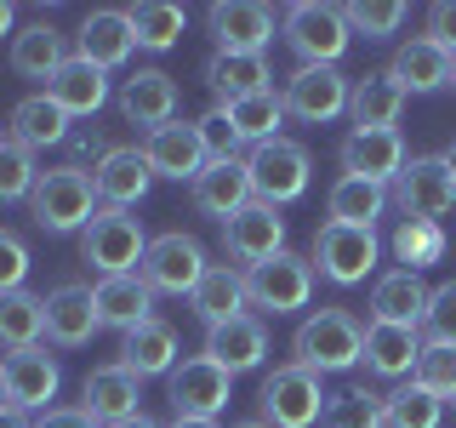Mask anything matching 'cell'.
<instances>
[{"mask_svg": "<svg viewBox=\"0 0 456 428\" xmlns=\"http://www.w3.org/2000/svg\"><path fill=\"white\" fill-rule=\"evenodd\" d=\"M291 354H297V366H308V371H348V366H360L365 360V325H360V314H348V309H314L303 325H297V337H291Z\"/></svg>", "mask_w": 456, "mask_h": 428, "instance_id": "1", "label": "cell"}, {"mask_svg": "<svg viewBox=\"0 0 456 428\" xmlns=\"http://www.w3.org/2000/svg\"><path fill=\"white\" fill-rule=\"evenodd\" d=\"M285 46L303 57V69H337L342 52L354 46V29L342 6H325V0H297L285 12Z\"/></svg>", "mask_w": 456, "mask_h": 428, "instance_id": "2", "label": "cell"}, {"mask_svg": "<svg viewBox=\"0 0 456 428\" xmlns=\"http://www.w3.org/2000/svg\"><path fill=\"white\" fill-rule=\"evenodd\" d=\"M80 257L97 268V275H137L142 257H149V235L132 211H114V206H97V218L80 228Z\"/></svg>", "mask_w": 456, "mask_h": 428, "instance_id": "3", "label": "cell"}, {"mask_svg": "<svg viewBox=\"0 0 456 428\" xmlns=\"http://www.w3.org/2000/svg\"><path fill=\"white\" fill-rule=\"evenodd\" d=\"M256 406H263L268 428H314L325 417V406H331V394L320 389V371L285 360L263 377V399H256Z\"/></svg>", "mask_w": 456, "mask_h": 428, "instance_id": "4", "label": "cell"}, {"mask_svg": "<svg viewBox=\"0 0 456 428\" xmlns=\"http://www.w3.org/2000/svg\"><path fill=\"white\" fill-rule=\"evenodd\" d=\"M28 206H35V223L46 228V235H75L97 218V189H92V171L80 166H57V171H40L35 194H28Z\"/></svg>", "mask_w": 456, "mask_h": 428, "instance_id": "5", "label": "cell"}, {"mask_svg": "<svg viewBox=\"0 0 456 428\" xmlns=\"http://www.w3.org/2000/svg\"><path fill=\"white\" fill-rule=\"evenodd\" d=\"M246 171H251V194L263 206H291V200L308 194V149L291 137H274V143H256L246 154Z\"/></svg>", "mask_w": 456, "mask_h": 428, "instance_id": "6", "label": "cell"}, {"mask_svg": "<svg viewBox=\"0 0 456 428\" xmlns=\"http://www.w3.org/2000/svg\"><path fill=\"white\" fill-rule=\"evenodd\" d=\"M206 246H200L194 235H183V228H171V235L149 240V257H142L137 275L149 280V292H166V297H194V285L206 280Z\"/></svg>", "mask_w": 456, "mask_h": 428, "instance_id": "7", "label": "cell"}, {"mask_svg": "<svg viewBox=\"0 0 456 428\" xmlns=\"http://www.w3.org/2000/svg\"><path fill=\"white\" fill-rule=\"evenodd\" d=\"M314 268H320L331 285H360L370 268H377V235L325 218L314 228Z\"/></svg>", "mask_w": 456, "mask_h": 428, "instance_id": "8", "label": "cell"}, {"mask_svg": "<svg viewBox=\"0 0 456 428\" xmlns=\"http://www.w3.org/2000/svg\"><path fill=\"white\" fill-rule=\"evenodd\" d=\"M246 292H251V309H268V314L308 309V297H314V257H297V251L268 257V263H256L246 275Z\"/></svg>", "mask_w": 456, "mask_h": 428, "instance_id": "9", "label": "cell"}, {"mask_svg": "<svg viewBox=\"0 0 456 428\" xmlns=\"http://www.w3.org/2000/svg\"><path fill=\"white\" fill-rule=\"evenodd\" d=\"M171 389V417H200V423H217L223 406H228V389H234V377L211 360V354H194V360H183L177 371L166 377Z\"/></svg>", "mask_w": 456, "mask_h": 428, "instance_id": "10", "label": "cell"}, {"mask_svg": "<svg viewBox=\"0 0 456 428\" xmlns=\"http://www.w3.org/2000/svg\"><path fill=\"white\" fill-rule=\"evenodd\" d=\"M223 251L228 263H246V275L256 263H268V257L285 251V218L280 206H263V200H251L246 211H234V218L223 223Z\"/></svg>", "mask_w": 456, "mask_h": 428, "instance_id": "11", "label": "cell"}, {"mask_svg": "<svg viewBox=\"0 0 456 428\" xmlns=\"http://www.w3.org/2000/svg\"><path fill=\"white\" fill-rule=\"evenodd\" d=\"M394 200L405 218H428L439 223L445 211L456 206V177L445 166V154H422V160H405V171H399L394 183Z\"/></svg>", "mask_w": 456, "mask_h": 428, "instance_id": "12", "label": "cell"}, {"mask_svg": "<svg viewBox=\"0 0 456 428\" xmlns=\"http://www.w3.org/2000/svg\"><path fill=\"white\" fill-rule=\"evenodd\" d=\"M206 29L217 40V52L228 57H263L274 40V12L256 6V0H217L206 12Z\"/></svg>", "mask_w": 456, "mask_h": 428, "instance_id": "13", "label": "cell"}, {"mask_svg": "<svg viewBox=\"0 0 456 428\" xmlns=\"http://www.w3.org/2000/svg\"><path fill=\"white\" fill-rule=\"evenodd\" d=\"M280 97H285V114H297V120H308V126H325V120H337V114H348L354 80L342 75V69H297Z\"/></svg>", "mask_w": 456, "mask_h": 428, "instance_id": "14", "label": "cell"}, {"mask_svg": "<svg viewBox=\"0 0 456 428\" xmlns=\"http://www.w3.org/2000/svg\"><path fill=\"white\" fill-rule=\"evenodd\" d=\"M142 160H149L154 177H177V183H194L206 171V143H200V126L194 120H166L160 132L142 137Z\"/></svg>", "mask_w": 456, "mask_h": 428, "instance_id": "15", "label": "cell"}, {"mask_svg": "<svg viewBox=\"0 0 456 428\" xmlns=\"http://www.w3.org/2000/svg\"><path fill=\"white\" fill-rule=\"evenodd\" d=\"M97 332H103V320H97V297L92 285L80 280H63L46 292V337L57 349H86Z\"/></svg>", "mask_w": 456, "mask_h": 428, "instance_id": "16", "label": "cell"}, {"mask_svg": "<svg viewBox=\"0 0 456 428\" xmlns=\"http://www.w3.org/2000/svg\"><path fill=\"white\" fill-rule=\"evenodd\" d=\"M137 399H142V377L137 371H126V366H97L92 377H86V389H80V411L92 423H126V417H137Z\"/></svg>", "mask_w": 456, "mask_h": 428, "instance_id": "17", "label": "cell"}, {"mask_svg": "<svg viewBox=\"0 0 456 428\" xmlns=\"http://www.w3.org/2000/svg\"><path fill=\"white\" fill-rule=\"evenodd\" d=\"M57 383H63V371H57V360H52L46 349L6 354V406H18V411H52Z\"/></svg>", "mask_w": 456, "mask_h": 428, "instance_id": "18", "label": "cell"}, {"mask_svg": "<svg viewBox=\"0 0 456 428\" xmlns=\"http://www.w3.org/2000/svg\"><path fill=\"white\" fill-rule=\"evenodd\" d=\"M342 171L388 189V183H399V171H405V137L399 132H348L342 137Z\"/></svg>", "mask_w": 456, "mask_h": 428, "instance_id": "19", "label": "cell"}, {"mask_svg": "<svg viewBox=\"0 0 456 428\" xmlns=\"http://www.w3.org/2000/svg\"><path fill=\"white\" fill-rule=\"evenodd\" d=\"M120 114H126V126L160 132L166 120H177V80H171L166 69H137V75L120 86Z\"/></svg>", "mask_w": 456, "mask_h": 428, "instance_id": "20", "label": "cell"}, {"mask_svg": "<svg viewBox=\"0 0 456 428\" xmlns=\"http://www.w3.org/2000/svg\"><path fill=\"white\" fill-rule=\"evenodd\" d=\"M189 189H194V206L206 211V218H217V223H228L234 211H246L256 200L246 160H206V171H200Z\"/></svg>", "mask_w": 456, "mask_h": 428, "instance_id": "21", "label": "cell"}, {"mask_svg": "<svg viewBox=\"0 0 456 428\" xmlns=\"http://www.w3.org/2000/svg\"><path fill=\"white\" fill-rule=\"evenodd\" d=\"M149 183H154V171H149V160H142V149H109L103 160L92 166L97 206H114V211L137 206V200L149 194Z\"/></svg>", "mask_w": 456, "mask_h": 428, "instance_id": "22", "label": "cell"}, {"mask_svg": "<svg viewBox=\"0 0 456 428\" xmlns=\"http://www.w3.org/2000/svg\"><path fill=\"white\" fill-rule=\"evenodd\" d=\"M137 52V35L126 23V12H86L80 18V35H75V57H86L92 69H120L126 57Z\"/></svg>", "mask_w": 456, "mask_h": 428, "instance_id": "23", "label": "cell"}, {"mask_svg": "<svg viewBox=\"0 0 456 428\" xmlns=\"http://www.w3.org/2000/svg\"><path fill=\"white\" fill-rule=\"evenodd\" d=\"M348 114H354V132H399L405 86H399L388 69L360 75V80H354V97H348Z\"/></svg>", "mask_w": 456, "mask_h": 428, "instance_id": "24", "label": "cell"}, {"mask_svg": "<svg viewBox=\"0 0 456 428\" xmlns=\"http://www.w3.org/2000/svg\"><path fill=\"white\" fill-rule=\"evenodd\" d=\"M206 354L228 371V377L256 371L263 354H268V325L256 320V314H240V320H228V325H211V332H206Z\"/></svg>", "mask_w": 456, "mask_h": 428, "instance_id": "25", "label": "cell"}, {"mask_svg": "<svg viewBox=\"0 0 456 428\" xmlns=\"http://www.w3.org/2000/svg\"><path fill=\"white\" fill-rule=\"evenodd\" d=\"M97 297V320L114 325V332H137L142 320H154V292L142 275H109L92 285Z\"/></svg>", "mask_w": 456, "mask_h": 428, "instance_id": "26", "label": "cell"}, {"mask_svg": "<svg viewBox=\"0 0 456 428\" xmlns=\"http://www.w3.org/2000/svg\"><path fill=\"white\" fill-rule=\"evenodd\" d=\"M422 314H428V285L411 268H394L370 285V325H417L422 332Z\"/></svg>", "mask_w": 456, "mask_h": 428, "instance_id": "27", "label": "cell"}, {"mask_svg": "<svg viewBox=\"0 0 456 428\" xmlns=\"http://www.w3.org/2000/svg\"><path fill=\"white\" fill-rule=\"evenodd\" d=\"M46 97L69 114V120H80V114H97V109L109 103V75H103V69H92L86 57H69V63L46 80Z\"/></svg>", "mask_w": 456, "mask_h": 428, "instance_id": "28", "label": "cell"}, {"mask_svg": "<svg viewBox=\"0 0 456 428\" xmlns=\"http://www.w3.org/2000/svg\"><path fill=\"white\" fill-rule=\"evenodd\" d=\"M194 314L206 320V332L211 325H228V320H240V314L251 309V292H246V275L240 268H228V263H211L206 268V280L194 285Z\"/></svg>", "mask_w": 456, "mask_h": 428, "instance_id": "29", "label": "cell"}, {"mask_svg": "<svg viewBox=\"0 0 456 428\" xmlns=\"http://www.w3.org/2000/svg\"><path fill=\"white\" fill-rule=\"evenodd\" d=\"M422 354L417 325H365V371L370 377H411Z\"/></svg>", "mask_w": 456, "mask_h": 428, "instance_id": "30", "label": "cell"}, {"mask_svg": "<svg viewBox=\"0 0 456 428\" xmlns=\"http://www.w3.org/2000/svg\"><path fill=\"white\" fill-rule=\"evenodd\" d=\"M63 63H69V46H63V35H57L46 18L23 23L18 35H12V69H18L23 80H52Z\"/></svg>", "mask_w": 456, "mask_h": 428, "instance_id": "31", "label": "cell"}, {"mask_svg": "<svg viewBox=\"0 0 456 428\" xmlns=\"http://www.w3.org/2000/svg\"><path fill=\"white\" fill-rule=\"evenodd\" d=\"M120 366L137 371V377H171L177 371V332L166 320H142L137 332H126Z\"/></svg>", "mask_w": 456, "mask_h": 428, "instance_id": "32", "label": "cell"}, {"mask_svg": "<svg viewBox=\"0 0 456 428\" xmlns=\"http://www.w3.org/2000/svg\"><path fill=\"white\" fill-rule=\"evenodd\" d=\"M388 75L405 86V97H411V92H439V86L451 80V52L434 46L428 35H417V40H405V46L394 52Z\"/></svg>", "mask_w": 456, "mask_h": 428, "instance_id": "33", "label": "cell"}, {"mask_svg": "<svg viewBox=\"0 0 456 428\" xmlns=\"http://www.w3.org/2000/svg\"><path fill=\"white\" fill-rule=\"evenodd\" d=\"M12 143H23L28 154H35V149H52V143H69V114L57 109L46 92H40V97H23V103L12 109Z\"/></svg>", "mask_w": 456, "mask_h": 428, "instance_id": "34", "label": "cell"}, {"mask_svg": "<svg viewBox=\"0 0 456 428\" xmlns=\"http://www.w3.org/2000/svg\"><path fill=\"white\" fill-rule=\"evenodd\" d=\"M40 337H46V297L0 292V342L18 354V349H40Z\"/></svg>", "mask_w": 456, "mask_h": 428, "instance_id": "35", "label": "cell"}, {"mask_svg": "<svg viewBox=\"0 0 456 428\" xmlns=\"http://www.w3.org/2000/svg\"><path fill=\"white\" fill-rule=\"evenodd\" d=\"M382 206H388V189L382 183H365V177H342L331 183V194H325V211H331V223H354V228H370L382 218Z\"/></svg>", "mask_w": 456, "mask_h": 428, "instance_id": "36", "label": "cell"}, {"mask_svg": "<svg viewBox=\"0 0 456 428\" xmlns=\"http://www.w3.org/2000/svg\"><path fill=\"white\" fill-rule=\"evenodd\" d=\"M126 23H132V35H137L142 52H171L183 40L189 12L171 6V0H137V6H126Z\"/></svg>", "mask_w": 456, "mask_h": 428, "instance_id": "37", "label": "cell"}, {"mask_svg": "<svg viewBox=\"0 0 456 428\" xmlns=\"http://www.w3.org/2000/svg\"><path fill=\"white\" fill-rule=\"evenodd\" d=\"M268 63L263 57H228V52H217L206 63V86L217 92V103H240V97H251V92H268Z\"/></svg>", "mask_w": 456, "mask_h": 428, "instance_id": "38", "label": "cell"}, {"mask_svg": "<svg viewBox=\"0 0 456 428\" xmlns=\"http://www.w3.org/2000/svg\"><path fill=\"white\" fill-rule=\"evenodd\" d=\"M228 109V120H234V132L240 143H274L280 137V120H285V97L268 86V92H251V97H240V103H223Z\"/></svg>", "mask_w": 456, "mask_h": 428, "instance_id": "39", "label": "cell"}, {"mask_svg": "<svg viewBox=\"0 0 456 428\" xmlns=\"http://www.w3.org/2000/svg\"><path fill=\"white\" fill-rule=\"evenodd\" d=\"M445 228L439 223H428V218H405L394 228V257H399V268H411V275H417V268H428V263H439V257H445Z\"/></svg>", "mask_w": 456, "mask_h": 428, "instance_id": "40", "label": "cell"}, {"mask_svg": "<svg viewBox=\"0 0 456 428\" xmlns=\"http://www.w3.org/2000/svg\"><path fill=\"white\" fill-rule=\"evenodd\" d=\"M325 428H388V394H370V389L331 394Z\"/></svg>", "mask_w": 456, "mask_h": 428, "instance_id": "41", "label": "cell"}, {"mask_svg": "<svg viewBox=\"0 0 456 428\" xmlns=\"http://www.w3.org/2000/svg\"><path fill=\"white\" fill-rule=\"evenodd\" d=\"M439 423H445V399H434L417 383L388 394V428H439Z\"/></svg>", "mask_w": 456, "mask_h": 428, "instance_id": "42", "label": "cell"}, {"mask_svg": "<svg viewBox=\"0 0 456 428\" xmlns=\"http://www.w3.org/2000/svg\"><path fill=\"white\" fill-rule=\"evenodd\" d=\"M411 383L428 389L434 399H456V349H445V342H422L417 366H411Z\"/></svg>", "mask_w": 456, "mask_h": 428, "instance_id": "43", "label": "cell"}, {"mask_svg": "<svg viewBox=\"0 0 456 428\" xmlns=\"http://www.w3.org/2000/svg\"><path fill=\"white\" fill-rule=\"evenodd\" d=\"M35 183H40V171H35V154L23 149V143H0V206H12V200H28L35 194Z\"/></svg>", "mask_w": 456, "mask_h": 428, "instance_id": "44", "label": "cell"}, {"mask_svg": "<svg viewBox=\"0 0 456 428\" xmlns=\"http://www.w3.org/2000/svg\"><path fill=\"white\" fill-rule=\"evenodd\" d=\"M342 12H348V29L365 35V40H388V35H399V23H405V6H399V0H354V6H342Z\"/></svg>", "mask_w": 456, "mask_h": 428, "instance_id": "45", "label": "cell"}, {"mask_svg": "<svg viewBox=\"0 0 456 428\" xmlns=\"http://www.w3.org/2000/svg\"><path fill=\"white\" fill-rule=\"evenodd\" d=\"M422 332H428V342H445V349H456V280H445V285H434V292H428Z\"/></svg>", "mask_w": 456, "mask_h": 428, "instance_id": "46", "label": "cell"}, {"mask_svg": "<svg viewBox=\"0 0 456 428\" xmlns=\"http://www.w3.org/2000/svg\"><path fill=\"white\" fill-rule=\"evenodd\" d=\"M200 143H206V154H211V160H240V132H234V120H228V109L223 103H211L206 114H200Z\"/></svg>", "mask_w": 456, "mask_h": 428, "instance_id": "47", "label": "cell"}, {"mask_svg": "<svg viewBox=\"0 0 456 428\" xmlns=\"http://www.w3.org/2000/svg\"><path fill=\"white\" fill-rule=\"evenodd\" d=\"M23 280H28V246L23 235L0 228V292H23Z\"/></svg>", "mask_w": 456, "mask_h": 428, "instance_id": "48", "label": "cell"}, {"mask_svg": "<svg viewBox=\"0 0 456 428\" xmlns=\"http://www.w3.org/2000/svg\"><path fill=\"white\" fill-rule=\"evenodd\" d=\"M428 40L456 57V0H439V6L428 12Z\"/></svg>", "mask_w": 456, "mask_h": 428, "instance_id": "49", "label": "cell"}, {"mask_svg": "<svg viewBox=\"0 0 456 428\" xmlns=\"http://www.w3.org/2000/svg\"><path fill=\"white\" fill-rule=\"evenodd\" d=\"M35 428H103V423H92L80 406H52V411H40Z\"/></svg>", "mask_w": 456, "mask_h": 428, "instance_id": "50", "label": "cell"}, {"mask_svg": "<svg viewBox=\"0 0 456 428\" xmlns=\"http://www.w3.org/2000/svg\"><path fill=\"white\" fill-rule=\"evenodd\" d=\"M69 149H75L80 160H103V154H109V143L97 137V132H69Z\"/></svg>", "mask_w": 456, "mask_h": 428, "instance_id": "51", "label": "cell"}, {"mask_svg": "<svg viewBox=\"0 0 456 428\" xmlns=\"http://www.w3.org/2000/svg\"><path fill=\"white\" fill-rule=\"evenodd\" d=\"M0 428H35V423H28L18 406H0Z\"/></svg>", "mask_w": 456, "mask_h": 428, "instance_id": "52", "label": "cell"}, {"mask_svg": "<svg viewBox=\"0 0 456 428\" xmlns=\"http://www.w3.org/2000/svg\"><path fill=\"white\" fill-rule=\"evenodd\" d=\"M114 428H160V423H154V417H142V411H137V417H126V423H114Z\"/></svg>", "mask_w": 456, "mask_h": 428, "instance_id": "53", "label": "cell"}, {"mask_svg": "<svg viewBox=\"0 0 456 428\" xmlns=\"http://www.w3.org/2000/svg\"><path fill=\"white\" fill-rule=\"evenodd\" d=\"M12 18H18V12H12L6 0H0V35H12Z\"/></svg>", "mask_w": 456, "mask_h": 428, "instance_id": "54", "label": "cell"}, {"mask_svg": "<svg viewBox=\"0 0 456 428\" xmlns=\"http://www.w3.org/2000/svg\"><path fill=\"white\" fill-rule=\"evenodd\" d=\"M171 428H217V423H200V417H171Z\"/></svg>", "mask_w": 456, "mask_h": 428, "instance_id": "55", "label": "cell"}, {"mask_svg": "<svg viewBox=\"0 0 456 428\" xmlns=\"http://www.w3.org/2000/svg\"><path fill=\"white\" fill-rule=\"evenodd\" d=\"M0 406H6V360H0Z\"/></svg>", "mask_w": 456, "mask_h": 428, "instance_id": "56", "label": "cell"}, {"mask_svg": "<svg viewBox=\"0 0 456 428\" xmlns=\"http://www.w3.org/2000/svg\"><path fill=\"white\" fill-rule=\"evenodd\" d=\"M445 166H451V177H456V143H451V149H445Z\"/></svg>", "mask_w": 456, "mask_h": 428, "instance_id": "57", "label": "cell"}, {"mask_svg": "<svg viewBox=\"0 0 456 428\" xmlns=\"http://www.w3.org/2000/svg\"><path fill=\"white\" fill-rule=\"evenodd\" d=\"M228 428H268V423H263V417H251V423H228Z\"/></svg>", "mask_w": 456, "mask_h": 428, "instance_id": "58", "label": "cell"}, {"mask_svg": "<svg viewBox=\"0 0 456 428\" xmlns=\"http://www.w3.org/2000/svg\"><path fill=\"white\" fill-rule=\"evenodd\" d=\"M451 86H456V57H451Z\"/></svg>", "mask_w": 456, "mask_h": 428, "instance_id": "59", "label": "cell"}, {"mask_svg": "<svg viewBox=\"0 0 456 428\" xmlns=\"http://www.w3.org/2000/svg\"><path fill=\"white\" fill-rule=\"evenodd\" d=\"M0 143H6V137H0Z\"/></svg>", "mask_w": 456, "mask_h": 428, "instance_id": "60", "label": "cell"}]
</instances>
